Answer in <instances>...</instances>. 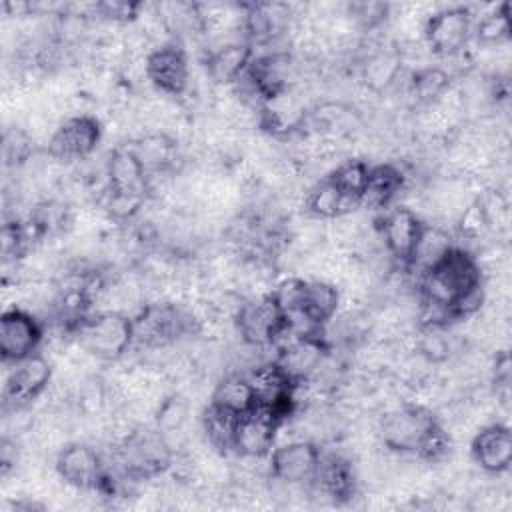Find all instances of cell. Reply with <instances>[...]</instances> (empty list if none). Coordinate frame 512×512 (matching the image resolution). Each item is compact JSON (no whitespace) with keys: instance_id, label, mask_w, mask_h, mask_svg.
<instances>
[{"instance_id":"44dd1931","label":"cell","mask_w":512,"mask_h":512,"mask_svg":"<svg viewBox=\"0 0 512 512\" xmlns=\"http://www.w3.org/2000/svg\"><path fill=\"white\" fill-rule=\"evenodd\" d=\"M208 404L230 416L240 418L256 406V396L244 372H230L222 380H218Z\"/></svg>"},{"instance_id":"5b68a950","label":"cell","mask_w":512,"mask_h":512,"mask_svg":"<svg viewBox=\"0 0 512 512\" xmlns=\"http://www.w3.org/2000/svg\"><path fill=\"white\" fill-rule=\"evenodd\" d=\"M232 322L240 342L254 350L276 346L288 332V320L270 290L240 300Z\"/></svg>"},{"instance_id":"83f0119b","label":"cell","mask_w":512,"mask_h":512,"mask_svg":"<svg viewBox=\"0 0 512 512\" xmlns=\"http://www.w3.org/2000/svg\"><path fill=\"white\" fill-rule=\"evenodd\" d=\"M190 414L188 400L182 394H164L154 410V426L170 440V434L182 432Z\"/></svg>"},{"instance_id":"ffe728a7","label":"cell","mask_w":512,"mask_h":512,"mask_svg":"<svg viewBox=\"0 0 512 512\" xmlns=\"http://www.w3.org/2000/svg\"><path fill=\"white\" fill-rule=\"evenodd\" d=\"M402 74V54L394 48H374L360 64V78L374 94H384Z\"/></svg>"},{"instance_id":"52a82bcc","label":"cell","mask_w":512,"mask_h":512,"mask_svg":"<svg viewBox=\"0 0 512 512\" xmlns=\"http://www.w3.org/2000/svg\"><path fill=\"white\" fill-rule=\"evenodd\" d=\"M102 122L88 112L66 116L56 124L46 142V152L58 162L86 160L102 140Z\"/></svg>"},{"instance_id":"3957f363","label":"cell","mask_w":512,"mask_h":512,"mask_svg":"<svg viewBox=\"0 0 512 512\" xmlns=\"http://www.w3.org/2000/svg\"><path fill=\"white\" fill-rule=\"evenodd\" d=\"M70 334L80 352L100 362H118L134 346L132 316L120 310H92Z\"/></svg>"},{"instance_id":"7402d4cb","label":"cell","mask_w":512,"mask_h":512,"mask_svg":"<svg viewBox=\"0 0 512 512\" xmlns=\"http://www.w3.org/2000/svg\"><path fill=\"white\" fill-rule=\"evenodd\" d=\"M452 246H454V240L446 228L438 224H424L420 240L414 248V254L406 270L416 272V276H420L430 266H434Z\"/></svg>"},{"instance_id":"8992f818","label":"cell","mask_w":512,"mask_h":512,"mask_svg":"<svg viewBox=\"0 0 512 512\" xmlns=\"http://www.w3.org/2000/svg\"><path fill=\"white\" fill-rule=\"evenodd\" d=\"M474 16L466 6H444L432 10L422 24V42L440 58H454L464 52L472 38Z\"/></svg>"},{"instance_id":"277c9868","label":"cell","mask_w":512,"mask_h":512,"mask_svg":"<svg viewBox=\"0 0 512 512\" xmlns=\"http://www.w3.org/2000/svg\"><path fill=\"white\" fill-rule=\"evenodd\" d=\"M54 472L68 488L78 492H98L106 496L116 492V482L108 466L100 452L88 442H64L56 450Z\"/></svg>"},{"instance_id":"1f68e13d","label":"cell","mask_w":512,"mask_h":512,"mask_svg":"<svg viewBox=\"0 0 512 512\" xmlns=\"http://www.w3.org/2000/svg\"><path fill=\"white\" fill-rule=\"evenodd\" d=\"M32 150V138L24 128H10L4 134V160L6 166H18L26 162Z\"/></svg>"},{"instance_id":"603a6c76","label":"cell","mask_w":512,"mask_h":512,"mask_svg":"<svg viewBox=\"0 0 512 512\" xmlns=\"http://www.w3.org/2000/svg\"><path fill=\"white\" fill-rule=\"evenodd\" d=\"M452 86L450 74L442 66H418L408 80V92L420 106H432Z\"/></svg>"},{"instance_id":"9a60e30c","label":"cell","mask_w":512,"mask_h":512,"mask_svg":"<svg viewBox=\"0 0 512 512\" xmlns=\"http://www.w3.org/2000/svg\"><path fill=\"white\" fill-rule=\"evenodd\" d=\"M474 464L490 476H500L512 464V432L504 422H490L478 428L470 440Z\"/></svg>"},{"instance_id":"cb8c5ba5","label":"cell","mask_w":512,"mask_h":512,"mask_svg":"<svg viewBox=\"0 0 512 512\" xmlns=\"http://www.w3.org/2000/svg\"><path fill=\"white\" fill-rule=\"evenodd\" d=\"M454 344L448 326L440 324H418L414 336V352L426 364H442L452 356Z\"/></svg>"},{"instance_id":"7a4b0ae2","label":"cell","mask_w":512,"mask_h":512,"mask_svg":"<svg viewBox=\"0 0 512 512\" xmlns=\"http://www.w3.org/2000/svg\"><path fill=\"white\" fill-rule=\"evenodd\" d=\"M114 460L120 474L130 482L156 480L172 468L174 448L156 426L138 424L114 442Z\"/></svg>"},{"instance_id":"5bb4252c","label":"cell","mask_w":512,"mask_h":512,"mask_svg":"<svg viewBox=\"0 0 512 512\" xmlns=\"http://www.w3.org/2000/svg\"><path fill=\"white\" fill-rule=\"evenodd\" d=\"M104 192L126 196H150V174L132 146H116L104 166Z\"/></svg>"},{"instance_id":"2e32d148","label":"cell","mask_w":512,"mask_h":512,"mask_svg":"<svg viewBox=\"0 0 512 512\" xmlns=\"http://www.w3.org/2000/svg\"><path fill=\"white\" fill-rule=\"evenodd\" d=\"M252 58H254V48L244 38L228 40L208 52L204 60V68L208 78L216 86L230 88L244 76Z\"/></svg>"},{"instance_id":"484cf974","label":"cell","mask_w":512,"mask_h":512,"mask_svg":"<svg viewBox=\"0 0 512 512\" xmlns=\"http://www.w3.org/2000/svg\"><path fill=\"white\" fill-rule=\"evenodd\" d=\"M368 170H370V164L366 160L350 158L336 164L326 176L338 186V190L344 196L360 204L366 188V180H368Z\"/></svg>"},{"instance_id":"6da1fadb","label":"cell","mask_w":512,"mask_h":512,"mask_svg":"<svg viewBox=\"0 0 512 512\" xmlns=\"http://www.w3.org/2000/svg\"><path fill=\"white\" fill-rule=\"evenodd\" d=\"M382 446L400 456H414L426 464L448 458L450 436L438 416L424 404L402 402L382 414L378 422Z\"/></svg>"},{"instance_id":"f1b7e54d","label":"cell","mask_w":512,"mask_h":512,"mask_svg":"<svg viewBox=\"0 0 512 512\" xmlns=\"http://www.w3.org/2000/svg\"><path fill=\"white\" fill-rule=\"evenodd\" d=\"M390 4L386 2H350L344 6V14L356 26V30H376L390 18Z\"/></svg>"},{"instance_id":"ac0fdd59","label":"cell","mask_w":512,"mask_h":512,"mask_svg":"<svg viewBox=\"0 0 512 512\" xmlns=\"http://www.w3.org/2000/svg\"><path fill=\"white\" fill-rule=\"evenodd\" d=\"M404 186H406V176L400 166H396L394 162L374 164L368 170V180L360 200V208L384 212L386 208L392 206L396 196H400Z\"/></svg>"},{"instance_id":"30bf717a","label":"cell","mask_w":512,"mask_h":512,"mask_svg":"<svg viewBox=\"0 0 512 512\" xmlns=\"http://www.w3.org/2000/svg\"><path fill=\"white\" fill-rule=\"evenodd\" d=\"M144 78L162 96L178 98L190 86V60L176 42H162L144 56Z\"/></svg>"},{"instance_id":"4fadbf2b","label":"cell","mask_w":512,"mask_h":512,"mask_svg":"<svg viewBox=\"0 0 512 512\" xmlns=\"http://www.w3.org/2000/svg\"><path fill=\"white\" fill-rule=\"evenodd\" d=\"M322 450L314 440L296 438L274 446L268 454V472L286 486L310 484L318 472Z\"/></svg>"},{"instance_id":"d4e9b609","label":"cell","mask_w":512,"mask_h":512,"mask_svg":"<svg viewBox=\"0 0 512 512\" xmlns=\"http://www.w3.org/2000/svg\"><path fill=\"white\" fill-rule=\"evenodd\" d=\"M510 4L502 2L478 16L472 28V36L484 48H500L510 38V20H508Z\"/></svg>"},{"instance_id":"e0dca14e","label":"cell","mask_w":512,"mask_h":512,"mask_svg":"<svg viewBox=\"0 0 512 512\" xmlns=\"http://www.w3.org/2000/svg\"><path fill=\"white\" fill-rule=\"evenodd\" d=\"M308 486L328 500L346 502L356 494V474L350 460L344 456L322 454L318 472Z\"/></svg>"},{"instance_id":"4dcf8cb0","label":"cell","mask_w":512,"mask_h":512,"mask_svg":"<svg viewBox=\"0 0 512 512\" xmlns=\"http://www.w3.org/2000/svg\"><path fill=\"white\" fill-rule=\"evenodd\" d=\"M144 8L142 2H126V0H104L92 4V14L108 24H130L138 20L140 10Z\"/></svg>"},{"instance_id":"9c48e42d","label":"cell","mask_w":512,"mask_h":512,"mask_svg":"<svg viewBox=\"0 0 512 512\" xmlns=\"http://www.w3.org/2000/svg\"><path fill=\"white\" fill-rule=\"evenodd\" d=\"M44 324L26 308L10 306L0 316V356L4 366L18 364L40 352Z\"/></svg>"},{"instance_id":"d6986e66","label":"cell","mask_w":512,"mask_h":512,"mask_svg":"<svg viewBox=\"0 0 512 512\" xmlns=\"http://www.w3.org/2000/svg\"><path fill=\"white\" fill-rule=\"evenodd\" d=\"M358 208L360 204L344 196L328 176H322L304 194V210L310 218L316 220L332 222L354 214Z\"/></svg>"},{"instance_id":"7c38bea8","label":"cell","mask_w":512,"mask_h":512,"mask_svg":"<svg viewBox=\"0 0 512 512\" xmlns=\"http://www.w3.org/2000/svg\"><path fill=\"white\" fill-rule=\"evenodd\" d=\"M282 424L284 420L278 418L272 410L256 404L250 412L242 414L236 420L232 436V454L246 460L268 458V454L276 446V436Z\"/></svg>"},{"instance_id":"ba28073f","label":"cell","mask_w":512,"mask_h":512,"mask_svg":"<svg viewBox=\"0 0 512 512\" xmlns=\"http://www.w3.org/2000/svg\"><path fill=\"white\" fill-rule=\"evenodd\" d=\"M52 378H54V368L42 352L18 364H12L4 378V390H2L4 410H12V412L26 410L44 392H48Z\"/></svg>"},{"instance_id":"f546056e","label":"cell","mask_w":512,"mask_h":512,"mask_svg":"<svg viewBox=\"0 0 512 512\" xmlns=\"http://www.w3.org/2000/svg\"><path fill=\"white\" fill-rule=\"evenodd\" d=\"M456 228L466 240H480L488 230L490 222L486 210L478 198H472L456 216Z\"/></svg>"},{"instance_id":"8fae6325","label":"cell","mask_w":512,"mask_h":512,"mask_svg":"<svg viewBox=\"0 0 512 512\" xmlns=\"http://www.w3.org/2000/svg\"><path fill=\"white\" fill-rule=\"evenodd\" d=\"M424 220L416 214V210L408 206H390L380 212L378 218V236L384 244L386 256L400 268H408L414 248L420 240Z\"/></svg>"},{"instance_id":"4316f807","label":"cell","mask_w":512,"mask_h":512,"mask_svg":"<svg viewBox=\"0 0 512 512\" xmlns=\"http://www.w3.org/2000/svg\"><path fill=\"white\" fill-rule=\"evenodd\" d=\"M236 420H238L236 416H230L214 408L212 404H208L202 414V432L206 436V442L222 454L232 452V436H234Z\"/></svg>"}]
</instances>
